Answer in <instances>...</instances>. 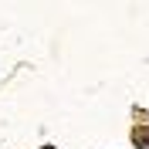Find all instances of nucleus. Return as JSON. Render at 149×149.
<instances>
[{
    "label": "nucleus",
    "instance_id": "f257e3e1",
    "mask_svg": "<svg viewBox=\"0 0 149 149\" xmlns=\"http://www.w3.org/2000/svg\"><path fill=\"white\" fill-rule=\"evenodd\" d=\"M132 142L139 149H149V125H139V129L132 132Z\"/></svg>",
    "mask_w": 149,
    "mask_h": 149
},
{
    "label": "nucleus",
    "instance_id": "f03ea898",
    "mask_svg": "<svg viewBox=\"0 0 149 149\" xmlns=\"http://www.w3.org/2000/svg\"><path fill=\"white\" fill-rule=\"evenodd\" d=\"M44 149H54V146H44Z\"/></svg>",
    "mask_w": 149,
    "mask_h": 149
}]
</instances>
